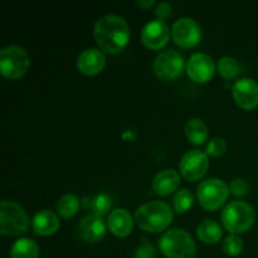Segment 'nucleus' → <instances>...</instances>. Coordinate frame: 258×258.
<instances>
[{"label":"nucleus","mask_w":258,"mask_h":258,"mask_svg":"<svg viewBox=\"0 0 258 258\" xmlns=\"http://www.w3.org/2000/svg\"><path fill=\"white\" fill-rule=\"evenodd\" d=\"M170 39V29L164 20H150L141 30L144 45L151 50H159L165 47Z\"/></svg>","instance_id":"nucleus-12"},{"label":"nucleus","mask_w":258,"mask_h":258,"mask_svg":"<svg viewBox=\"0 0 258 258\" xmlns=\"http://www.w3.org/2000/svg\"><path fill=\"white\" fill-rule=\"evenodd\" d=\"M194 203V198H193V194L189 189H180L175 193L173 198V207H174V211L179 214H183L186 213L189 209L193 207Z\"/></svg>","instance_id":"nucleus-24"},{"label":"nucleus","mask_w":258,"mask_h":258,"mask_svg":"<svg viewBox=\"0 0 258 258\" xmlns=\"http://www.w3.org/2000/svg\"><path fill=\"white\" fill-rule=\"evenodd\" d=\"M39 246L32 238H19L10 248V258H38Z\"/></svg>","instance_id":"nucleus-20"},{"label":"nucleus","mask_w":258,"mask_h":258,"mask_svg":"<svg viewBox=\"0 0 258 258\" xmlns=\"http://www.w3.org/2000/svg\"><path fill=\"white\" fill-rule=\"evenodd\" d=\"M231 189L226 181L217 178L203 180L197 189V198L199 204L206 211H218L226 204Z\"/></svg>","instance_id":"nucleus-7"},{"label":"nucleus","mask_w":258,"mask_h":258,"mask_svg":"<svg viewBox=\"0 0 258 258\" xmlns=\"http://www.w3.org/2000/svg\"><path fill=\"white\" fill-rule=\"evenodd\" d=\"M33 231L39 236H52L59 229V218L52 211H40L33 217Z\"/></svg>","instance_id":"nucleus-18"},{"label":"nucleus","mask_w":258,"mask_h":258,"mask_svg":"<svg viewBox=\"0 0 258 258\" xmlns=\"http://www.w3.org/2000/svg\"><path fill=\"white\" fill-rule=\"evenodd\" d=\"M227 151V143L222 138H214L207 144L206 153L208 156L212 158H219Z\"/></svg>","instance_id":"nucleus-27"},{"label":"nucleus","mask_w":258,"mask_h":258,"mask_svg":"<svg viewBox=\"0 0 258 258\" xmlns=\"http://www.w3.org/2000/svg\"><path fill=\"white\" fill-rule=\"evenodd\" d=\"M254 209L248 203L242 201H233L224 207L221 221L224 229L231 234L246 233L254 224Z\"/></svg>","instance_id":"nucleus-3"},{"label":"nucleus","mask_w":258,"mask_h":258,"mask_svg":"<svg viewBox=\"0 0 258 258\" xmlns=\"http://www.w3.org/2000/svg\"><path fill=\"white\" fill-rule=\"evenodd\" d=\"M159 248L168 258H194L197 254L193 237L181 228L168 229L159 239Z\"/></svg>","instance_id":"nucleus-4"},{"label":"nucleus","mask_w":258,"mask_h":258,"mask_svg":"<svg viewBox=\"0 0 258 258\" xmlns=\"http://www.w3.org/2000/svg\"><path fill=\"white\" fill-rule=\"evenodd\" d=\"M209 168V159L207 153L194 149L181 156L179 170L181 176L188 181H197L203 178Z\"/></svg>","instance_id":"nucleus-9"},{"label":"nucleus","mask_w":258,"mask_h":258,"mask_svg":"<svg viewBox=\"0 0 258 258\" xmlns=\"http://www.w3.org/2000/svg\"><path fill=\"white\" fill-rule=\"evenodd\" d=\"M155 15L158 19L164 20L171 15V5L168 2H160L158 3L155 8Z\"/></svg>","instance_id":"nucleus-30"},{"label":"nucleus","mask_w":258,"mask_h":258,"mask_svg":"<svg viewBox=\"0 0 258 258\" xmlns=\"http://www.w3.org/2000/svg\"><path fill=\"white\" fill-rule=\"evenodd\" d=\"M29 228V217L20 204L13 201L0 203V233L3 236L17 237Z\"/></svg>","instance_id":"nucleus-5"},{"label":"nucleus","mask_w":258,"mask_h":258,"mask_svg":"<svg viewBox=\"0 0 258 258\" xmlns=\"http://www.w3.org/2000/svg\"><path fill=\"white\" fill-rule=\"evenodd\" d=\"M77 233L87 243H97L106 234L105 221L100 216L88 214L78 223Z\"/></svg>","instance_id":"nucleus-14"},{"label":"nucleus","mask_w":258,"mask_h":258,"mask_svg":"<svg viewBox=\"0 0 258 258\" xmlns=\"http://www.w3.org/2000/svg\"><path fill=\"white\" fill-rule=\"evenodd\" d=\"M171 38L174 43L181 48L197 47L202 40L201 25L193 18H180L173 24Z\"/></svg>","instance_id":"nucleus-10"},{"label":"nucleus","mask_w":258,"mask_h":258,"mask_svg":"<svg viewBox=\"0 0 258 258\" xmlns=\"http://www.w3.org/2000/svg\"><path fill=\"white\" fill-rule=\"evenodd\" d=\"M155 4V0H138V5L141 9H149Z\"/></svg>","instance_id":"nucleus-31"},{"label":"nucleus","mask_w":258,"mask_h":258,"mask_svg":"<svg viewBox=\"0 0 258 258\" xmlns=\"http://www.w3.org/2000/svg\"><path fill=\"white\" fill-rule=\"evenodd\" d=\"M184 131H185V135L188 138V140L191 144H194V145H202V144H204L208 140V126L201 118L193 117L186 121Z\"/></svg>","instance_id":"nucleus-19"},{"label":"nucleus","mask_w":258,"mask_h":258,"mask_svg":"<svg viewBox=\"0 0 258 258\" xmlns=\"http://www.w3.org/2000/svg\"><path fill=\"white\" fill-rule=\"evenodd\" d=\"M93 35L102 52L117 54L125 49L130 40V25L125 18L107 14L98 18L93 27Z\"/></svg>","instance_id":"nucleus-1"},{"label":"nucleus","mask_w":258,"mask_h":258,"mask_svg":"<svg viewBox=\"0 0 258 258\" xmlns=\"http://www.w3.org/2000/svg\"><path fill=\"white\" fill-rule=\"evenodd\" d=\"M229 189H231V193L236 197H244L248 194L249 185L244 179L242 178H236L232 180L231 185H229Z\"/></svg>","instance_id":"nucleus-28"},{"label":"nucleus","mask_w":258,"mask_h":258,"mask_svg":"<svg viewBox=\"0 0 258 258\" xmlns=\"http://www.w3.org/2000/svg\"><path fill=\"white\" fill-rule=\"evenodd\" d=\"M180 185V175L174 169H164L159 171L153 179L151 188L155 194L160 197H168L173 194Z\"/></svg>","instance_id":"nucleus-17"},{"label":"nucleus","mask_w":258,"mask_h":258,"mask_svg":"<svg viewBox=\"0 0 258 258\" xmlns=\"http://www.w3.org/2000/svg\"><path fill=\"white\" fill-rule=\"evenodd\" d=\"M85 207L91 209L96 216L103 217L110 212L112 207V202L107 194H98L91 199H85Z\"/></svg>","instance_id":"nucleus-23"},{"label":"nucleus","mask_w":258,"mask_h":258,"mask_svg":"<svg viewBox=\"0 0 258 258\" xmlns=\"http://www.w3.org/2000/svg\"><path fill=\"white\" fill-rule=\"evenodd\" d=\"M184 67H186L184 55L175 49L163 50L156 55L153 63L154 73L163 81H173L180 77Z\"/></svg>","instance_id":"nucleus-8"},{"label":"nucleus","mask_w":258,"mask_h":258,"mask_svg":"<svg viewBox=\"0 0 258 258\" xmlns=\"http://www.w3.org/2000/svg\"><path fill=\"white\" fill-rule=\"evenodd\" d=\"M222 248H223V252L226 254L231 257H236L243 249V241L237 234H229L228 237L224 238L223 243H222Z\"/></svg>","instance_id":"nucleus-26"},{"label":"nucleus","mask_w":258,"mask_h":258,"mask_svg":"<svg viewBox=\"0 0 258 258\" xmlns=\"http://www.w3.org/2000/svg\"><path fill=\"white\" fill-rule=\"evenodd\" d=\"M106 66L105 53L97 48H87L82 50L77 58V68L86 76L98 75Z\"/></svg>","instance_id":"nucleus-15"},{"label":"nucleus","mask_w":258,"mask_h":258,"mask_svg":"<svg viewBox=\"0 0 258 258\" xmlns=\"http://www.w3.org/2000/svg\"><path fill=\"white\" fill-rule=\"evenodd\" d=\"M174 214L171 207L161 201L144 203L135 212V222L143 231L159 233L170 226Z\"/></svg>","instance_id":"nucleus-2"},{"label":"nucleus","mask_w":258,"mask_h":258,"mask_svg":"<svg viewBox=\"0 0 258 258\" xmlns=\"http://www.w3.org/2000/svg\"><path fill=\"white\" fill-rule=\"evenodd\" d=\"M232 96L241 108L254 110L258 106V83L252 78H241L234 82Z\"/></svg>","instance_id":"nucleus-13"},{"label":"nucleus","mask_w":258,"mask_h":258,"mask_svg":"<svg viewBox=\"0 0 258 258\" xmlns=\"http://www.w3.org/2000/svg\"><path fill=\"white\" fill-rule=\"evenodd\" d=\"M107 227L116 237H127L134 229V219L130 212L125 208H116L111 212L107 219Z\"/></svg>","instance_id":"nucleus-16"},{"label":"nucleus","mask_w":258,"mask_h":258,"mask_svg":"<svg viewBox=\"0 0 258 258\" xmlns=\"http://www.w3.org/2000/svg\"><path fill=\"white\" fill-rule=\"evenodd\" d=\"M186 73L197 83L209 82L216 73V64L211 55L206 53H194L186 62Z\"/></svg>","instance_id":"nucleus-11"},{"label":"nucleus","mask_w":258,"mask_h":258,"mask_svg":"<svg viewBox=\"0 0 258 258\" xmlns=\"http://www.w3.org/2000/svg\"><path fill=\"white\" fill-rule=\"evenodd\" d=\"M197 234L203 243L214 244L221 241L223 232H222V227L216 221L206 219L198 226Z\"/></svg>","instance_id":"nucleus-21"},{"label":"nucleus","mask_w":258,"mask_h":258,"mask_svg":"<svg viewBox=\"0 0 258 258\" xmlns=\"http://www.w3.org/2000/svg\"><path fill=\"white\" fill-rule=\"evenodd\" d=\"M30 67L27 50L17 44L5 45L0 50V73L8 80H19Z\"/></svg>","instance_id":"nucleus-6"},{"label":"nucleus","mask_w":258,"mask_h":258,"mask_svg":"<svg viewBox=\"0 0 258 258\" xmlns=\"http://www.w3.org/2000/svg\"><path fill=\"white\" fill-rule=\"evenodd\" d=\"M217 70H218L219 75L223 78H226V80H233V78H236L238 76L239 66L233 57L226 55V57H222L218 60Z\"/></svg>","instance_id":"nucleus-25"},{"label":"nucleus","mask_w":258,"mask_h":258,"mask_svg":"<svg viewBox=\"0 0 258 258\" xmlns=\"http://www.w3.org/2000/svg\"><path fill=\"white\" fill-rule=\"evenodd\" d=\"M155 257H156L155 248L149 243H143L141 246H139L138 249H136L135 258H155Z\"/></svg>","instance_id":"nucleus-29"},{"label":"nucleus","mask_w":258,"mask_h":258,"mask_svg":"<svg viewBox=\"0 0 258 258\" xmlns=\"http://www.w3.org/2000/svg\"><path fill=\"white\" fill-rule=\"evenodd\" d=\"M80 199L76 194L67 193L58 199L55 209H57L58 216L64 219H70L77 214L78 209H80Z\"/></svg>","instance_id":"nucleus-22"}]
</instances>
